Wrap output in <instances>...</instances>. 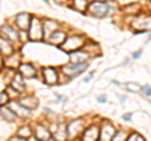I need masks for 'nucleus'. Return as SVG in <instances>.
Instances as JSON below:
<instances>
[{
	"instance_id": "obj_15",
	"label": "nucleus",
	"mask_w": 151,
	"mask_h": 141,
	"mask_svg": "<svg viewBox=\"0 0 151 141\" xmlns=\"http://www.w3.org/2000/svg\"><path fill=\"white\" fill-rule=\"evenodd\" d=\"M12 106V110L15 112L17 116H22V117H25L30 114V110H28L25 106H23L20 102H15V101H9Z\"/></svg>"
},
{
	"instance_id": "obj_22",
	"label": "nucleus",
	"mask_w": 151,
	"mask_h": 141,
	"mask_svg": "<svg viewBox=\"0 0 151 141\" xmlns=\"http://www.w3.org/2000/svg\"><path fill=\"white\" fill-rule=\"evenodd\" d=\"M87 1H88V0H73L74 8L77 9V10L83 12L84 9H87Z\"/></svg>"
},
{
	"instance_id": "obj_29",
	"label": "nucleus",
	"mask_w": 151,
	"mask_h": 141,
	"mask_svg": "<svg viewBox=\"0 0 151 141\" xmlns=\"http://www.w3.org/2000/svg\"><path fill=\"white\" fill-rule=\"evenodd\" d=\"M141 54H142V49H139L137 52H134V53H132V58H134V59H139L141 57Z\"/></svg>"
},
{
	"instance_id": "obj_13",
	"label": "nucleus",
	"mask_w": 151,
	"mask_h": 141,
	"mask_svg": "<svg viewBox=\"0 0 151 141\" xmlns=\"http://www.w3.org/2000/svg\"><path fill=\"white\" fill-rule=\"evenodd\" d=\"M34 134H35V139L37 140H53V136L48 131V129L43 125H37L35 126V130H34Z\"/></svg>"
},
{
	"instance_id": "obj_35",
	"label": "nucleus",
	"mask_w": 151,
	"mask_h": 141,
	"mask_svg": "<svg viewBox=\"0 0 151 141\" xmlns=\"http://www.w3.org/2000/svg\"><path fill=\"white\" fill-rule=\"evenodd\" d=\"M89 1H103V0H89Z\"/></svg>"
},
{
	"instance_id": "obj_4",
	"label": "nucleus",
	"mask_w": 151,
	"mask_h": 141,
	"mask_svg": "<svg viewBox=\"0 0 151 141\" xmlns=\"http://www.w3.org/2000/svg\"><path fill=\"white\" fill-rule=\"evenodd\" d=\"M87 68H88V63L86 62L84 63H70L69 62V64L62 67V70L67 77L74 78V77H78L81 73H83Z\"/></svg>"
},
{
	"instance_id": "obj_17",
	"label": "nucleus",
	"mask_w": 151,
	"mask_h": 141,
	"mask_svg": "<svg viewBox=\"0 0 151 141\" xmlns=\"http://www.w3.org/2000/svg\"><path fill=\"white\" fill-rule=\"evenodd\" d=\"M58 29V23L55 20H52V19H45L43 22V33H44V37L48 38V37L53 33L54 30Z\"/></svg>"
},
{
	"instance_id": "obj_31",
	"label": "nucleus",
	"mask_w": 151,
	"mask_h": 141,
	"mask_svg": "<svg viewBox=\"0 0 151 141\" xmlns=\"http://www.w3.org/2000/svg\"><path fill=\"white\" fill-rule=\"evenodd\" d=\"M93 74H94V73H93V72H92V73H89V76H88V77H87V78H86V79H83V82H86V83H88V82H89V81H91V78H92V77H93Z\"/></svg>"
},
{
	"instance_id": "obj_26",
	"label": "nucleus",
	"mask_w": 151,
	"mask_h": 141,
	"mask_svg": "<svg viewBox=\"0 0 151 141\" xmlns=\"http://www.w3.org/2000/svg\"><path fill=\"white\" fill-rule=\"evenodd\" d=\"M127 140L129 141H134V140H139V141H142V140H145V137L142 135H140V134H137V132H131L129 136H127Z\"/></svg>"
},
{
	"instance_id": "obj_23",
	"label": "nucleus",
	"mask_w": 151,
	"mask_h": 141,
	"mask_svg": "<svg viewBox=\"0 0 151 141\" xmlns=\"http://www.w3.org/2000/svg\"><path fill=\"white\" fill-rule=\"evenodd\" d=\"M18 135L27 139V137H29V136L32 135V131H30V129L28 127V126H23V127H20V130L18 131Z\"/></svg>"
},
{
	"instance_id": "obj_19",
	"label": "nucleus",
	"mask_w": 151,
	"mask_h": 141,
	"mask_svg": "<svg viewBox=\"0 0 151 141\" xmlns=\"http://www.w3.org/2000/svg\"><path fill=\"white\" fill-rule=\"evenodd\" d=\"M0 115H1V117L5 121L8 122H14L17 120V115L15 112H14L12 109H5V107H1V111H0Z\"/></svg>"
},
{
	"instance_id": "obj_36",
	"label": "nucleus",
	"mask_w": 151,
	"mask_h": 141,
	"mask_svg": "<svg viewBox=\"0 0 151 141\" xmlns=\"http://www.w3.org/2000/svg\"><path fill=\"white\" fill-rule=\"evenodd\" d=\"M147 40H151V35H150V37H149V39H147Z\"/></svg>"
},
{
	"instance_id": "obj_11",
	"label": "nucleus",
	"mask_w": 151,
	"mask_h": 141,
	"mask_svg": "<svg viewBox=\"0 0 151 141\" xmlns=\"http://www.w3.org/2000/svg\"><path fill=\"white\" fill-rule=\"evenodd\" d=\"M98 137H100V129H98L96 125H92V126H89L88 129L83 130V134H82L83 140L93 141V140H98Z\"/></svg>"
},
{
	"instance_id": "obj_8",
	"label": "nucleus",
	"mask_w": 151,
	"mask_h": 141,
	"mask_svg": "<svg viewBox=\"0 0 151 141\" xmlns=\"http://www.w3.org/2000/svg\"><path fill=\"white\" fill-rule=\"evenodd\" d=\"M0 35L4 37L5 39H9L10 42L19 40V33L10 25H3L1 29H0Z\"/></svg>"
},
{
	"instance_id": "obj_16",
	"label": "nucleus",
	"mask_w": 151,
	"mask_h": 141,
	"mask_svg": "<svg viewBox=\"0 0 151 141\" xmlns=\"http://www.w3.org/2000/svg\"><path fill=\"white\" fill-rule=\"evenodd\" d=\"M24 77L22 76L20 73H17L15 76H14L13 78V81H12V84H10V87L14 88L18 93H20L25 90V83H24V79H23Z\"/></svg>"
},
{
	"instance_id": "obj_18",
	"label": "nucleus",
	"mask_w": 151,
	"mask_h": 141,
	"mask_svg": "<svg viewBox=\"0 0 151 141\" xmlns=\"http://www.w3.org/2000/svg\"><path fill=\"white\" fill-rule=\"evenodd\" d=\"M13 52L14 50H13L12 42L0 35V53L5 54V55H10V54H13Z\"/></svg>"
},
{
	"instance_id": "obj_9",
	"label": "nucleus",
	"mask_w": 151,
	"mask_h": 141,
	"mask_svg": "<svg viewBox=\"0 0 151 141\" xmlns=\"http://www.w3.org/2000/svg\"><path fill=\"white\" fill-rule=\"evenodd\" d=\"M69 62L70 63H84L86 59L88 58V50L86 49H78L69 53Z\"/></svg>"
},
{
	"instance_id": "obj_10",
	"label": "nucleus",
	"mask_w": 151,
	"mask_h": 141,
	"mask_svg": "<svg viewBox=\"0 0 151 141\" xmlns=\"http://www.w3.org/2000/svg\"><path fill=\"white\" fill-rule=\"evenodd\" d=\"M82 131H83V121L81 119L72 121L67 126V134L69 137H74V136H77L79 132H82Z\"/></svg>"
},
{
	"instance_id": "obj_21",
	"label": "nucleus",
	"mask_w": 151,
	"mask_h": 141,
	"mask_svg": "<svg viewBox=\"0 0 151 141\" xmlns=\"http://www.w3.org/2000/svg\"><path fill=\"white\" fill-rule=\"evenodd\" d=\"M67 136H68V134H67V126H65V125H60L59 130H57V132H55V137L65 139Z\"/></svg>"
},
{
	"instance_id": "obj_12",
	"label": "nucleus",
	"mask_w": 151,
	"mask_h": 141,
	"mask_svg": "<svg viewBox=\"0 0 151 141\" xmlns=\"http://www.w3.org/2000/svg\"><path fill=\"white\" fill-rule=\"evenodd\" d=\"M19 73L24 78H34L37 76V69L30 63H23L19 65Z\"/></svg>"
},
{
	"instance_id": "obj_24",
	"label": "nucleus",
	"mask_w": 151,
	"mask_h": 141,
	"mask_svg": "<svg viewBox=\"0 0 151 141\" xmlns=\"http://www.w3.org/2000/svg\"><path fill=\"white\" fill-rule=\"evenodd\" d=\"M9 95H8V92H0V107H3V106H5L6 103H9Z\"/></svg>"
},
{
	"instance_id": "obj_6",
	"label": "nucleus",
	"mask_w": 151,
	"mask_h": 141,
	"mask_svg": "<svg viewBox=\"0 0 151 141\" xmlns=\"http://www.w3.org/2000/svg\"><path fill=\"white\" fill-rule=\"evenodd\" d=\"M30 20H32L30 14L20 13V14H18V15L15 17V25L19 28V30L20 32H25V30H28V28H29Z\"/></svg>"
},
{
	"instance_id": "obj_7",
	"label": "nucleus",
	"mask_w": 151,
	"mask_h": 141,
	"mask_svg": "<svg viewBox=\"0 0 151 141\" xmlns=\"http://www.w3.org/2000/svg\"><path fill=\"white\" fill-rule=\"evenodd\" d=\"M43 77H44V82L48 86H54L58 83V73L54 68H44L43 69Z\"/></svg>"
},
{
	"instance_id": "obj_37",
	"label": "nucleus",
	"mask_w": 151,
	"mask_h": 141,
	"mask_svg": "<svg viewBox=\"0 0 151 141\" xmlns=\"http://www.w3.org/2000/svg\"><path fill=\"white\" fill-rule=\"evenodd\" d=\"M43 1H45V3H48V0H43Z\"/></svg>"
},
{
	"instance_id": "obj_20",
	"label": "nucleus",
	"mask_w": 151,
	"mask_h": 141,
	"mask_svg": "<svg viewBox=\"0 0 151 141\" xmlns=\"http://www.w3.org/2000/svg\"><path fill=\"white\" fill-rule=\"evenodd\" d=\"M20 103L23 106H25L28 110H33L35 109V107L38 106V100L35 97H27V98H23V100L20 101Z\"/></svg>"
},
{
	"instance_id": "obj_14",
	"label": "nucleus",
	"mask_w": 151,
	"mask_h": 141,
	"mask_svg": "<svg viewBox=\"0 0 151 141\" xmlns=\"http://www.w3.org/2000/svg\"><path fill=\"white\" fill-rule=\"evenodd\" d=\"M48 40H49V43L53 45H62L63 42L65 40V33L60 32V30H54L48 37Z\"/></svg>"
},
{
	"instance_id": "obj_33",
	"label": "nucleus",
	"mask_w": 151,
	"mask_h": 141,
	"mask_svg": "<svg viewBox=\"0 0 151 141\" xmlns=\"http://www.w3.org/2000/svg\"><path fill=\"white\" fill-rule=\"evenodd\" d=\"M3 65H4V62H3V58H1V55H0V70H1Z\"/></svg>"
},
{
	"instance_id": "obj_1",
	"label": "nucleus",
	"mask_w": 151,
	"mask_h": 141,
	"mask_svg": "<svg viewBox=\"0 0 151 141\" xmlns=\"http://www.w3.org/2000/svg\"><path fill=\"white\" fill-rule=\"evenodd\" d=\"M84 43H86V39L82 35H72L69 38H65V40L63 42V44L60 45L62 49L67 53H72L74 50H78L84 47Z\"/></svg>"
},
{
	"instance_id": "obj_25",
	"label": "nucleus",
	"mask_w": 151,
	"mask_h": 141,
	"mask_svg": "<svg viewBox=\"0 0 151 141\" xmlns=\"http://www.w3.org/2000/svg\"><path fill=\"white\" fill-rule=\"evenodd\" d=\"M126 137H127L126 132H124V131H121V130H116L112 140H126Z\"/></svg>"
},
{
	"instance_id": "obj_34",
	"label": "nucleus",
	"mask_w": 151,
	"mask_h": 141,
	"mask_svg": "<svg viewBox=\"0 0 151 141\" xmlns=\"http://www.w3.org/2000/svg\"><path fill=\"white\" fill-rule=\"evenodd\" d=\"M126 100H127V98H126L125 96H121V102H122V103H124V102H125Z\"/></svg>"
},
{
	"instance_id": "obj_2",
	"label": "nucleus",
	"mask_w": 151,
	"mask_h": 141,
	"mask_svg": "<svg viewBox=\"0 0 151 141\" xmlns=\"http://www.w3.org/2000/svg\"><path fill=\"white\" fill-rule=\"evenodd\" d=\"M87 12L96 18H105L111 12V8L105 1H91V4L87 6Z\"/></svg>"
},
{
	"instance_id": "obj_32",
	"label": "nucleus",
	"mask_w": 151,
	"mask_h": 141,
	"mask_svg": "<svg viewBox=\"0 0 151 141\" xmlns=\"http://www.w3.org/2000/svg\"><path fill=\"white\" fill-rule=\"evenodd\" d=\"M57 4H59V5H64L65 3H67V0H54Z\"/></svg>"
},
{
	"instance_id": "obj_28",
	"label": "nucleus",
	"mask_w": 151,
	"mask_h": 141,
	"mask_svg": "<svg viewBox=\"0 0 151 141\" xmlns=\"http://www.w3.org/2000/svg\"><path fill=\"white\" fill-rule=\"evenodd\" d=\"M97 101H98V103H106V102H107V96H106V95L98 96V97H97Z\"/></svg>"
},
{
	"instance_id": "obj_5",
	"label": "nucleus",
	"mask_w": 151,
	"mask_h": 141,
	"mask_svg": "<svg viewBox=\"0 0 151 141\" xmlns=\"http://www.w3.org/2000/svg\"><path fill=\"white\" fill-rule=\"evenodd\" d=\"M115 132H116L115 126L110 121H103L100 129V137H98V140H112Z\"/></svg>"
},
{
	"instance_id": "obj_3",
	"label": "nucleus",
	"mask_w": 151,
	"mask_h": 141,
	"mask_svg": "<svg viewBox=\"0 0 151 141\" xmlns=\"http://www.w3.org/2000/svg\"><path fill=\"white\" fill-rule=\"evenodd\" d=\"M28 33H29V39L32 40H42L44 37L43 33V23H42L38 18H32L29 28H28Z\"/></svg>"
},
{
	"instance_id": "obj_27",
	"label": "nucleus",
	"mask_w": 151,
	"mask_h": 141,
	"mask_svg": "<svg viewBox=\"0 0 151 141\" xmlns=\"http://www.w3.org/2000/svg\"><path fill=\"white\" fill-rule=\"evenodd\" d=\"M141 90H142L145 96H151V86H149V84H147V86H144Z\"/></svg>"
},
{
	"instance_id": "obj_30",
	"label": "nucleus",
	"mask_w": 151,
	"mask_h": 141,
	"mask_svg": "<svg viewBox=\"0 0 151 141\" xmlns=\"http://www.w3.org/2000/svg\"><path fill=\"white\" fill-rule=\"evenodd\" d=\"M131 117H132V114L130 112V114H125L124 116H122V119H124L125 121H131Z\"/></svg>"
}]
</instances>
